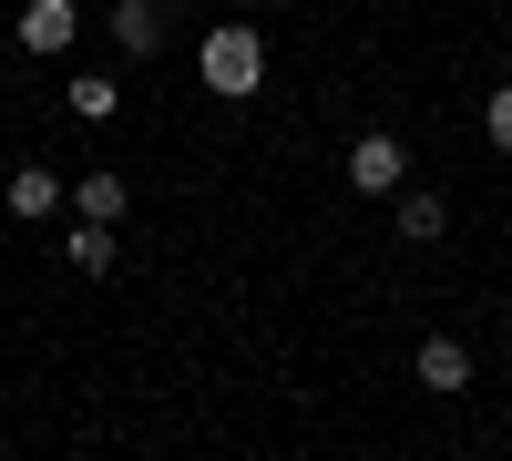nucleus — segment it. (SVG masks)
Listing matches in <instances>:
<instances>
[{
  "mask_svg": "<svg viewBox=\"0 0 512 461\" xmlns=\"http://www.w3.org/2000/svg\"><path fill=\"white\" fill-rule=\"evenodd\" d=\"M195 82L216 103H246L256 82H267V41H256L246 21H226V31H205V52H195Z\"/></svg>",
  "mask_w": 512,
  "mask_h": 461,
  "instance_id": "1",
  "label": "nucleus"
},
{
  "mask_svg": "<svg viewBox=\"0 0 512 461\" xmlns=\"http://www.w3.org/2000/svg\"><path fill=\"white\" fill-rule=\"evenodd\" d=\"M349 185H359V195H400V185H410V144H400V134H359V144H349Z\"/></svg>",
  "mask_w": 512,
  "mask_h": 461,
  "instance_id": "2",
  "label": "nucleus"
},
{
  "mask_svg": "<svg viewBox=\"0 0 512 461\" xmlns=\"http://www.w3.org/2000/svg\"><path fill=\"white\" fill-rule=\"evenodd\" d=\"M72 41H82V0H21V52L62 62Z\"/></svg>",
  "mask_w": 512,
  "mask_h": 461,
  "instance_id": "3",
  "label": "nucleus"
},
{
  "mask_svg": "<svg viewBox=\"0 0 512 461\" xmlns=\"http://www.w3.org/2000/svg\"><path fill=\"white\" fill-rule=\"evenodd\" d=\"M410 369H420V390H441V400H451V390H472V339H420Z\"/></svg>",
  "mask_w": 512,
  "mask_h": 461,
  "instance_id": "4",
  "label": "nucleus"
},
{
  "mask_svg": "<svg viewBox=\"0 0 512 461\" xmlns=\"http://www.w3.org/2000/svg\"><path fill=\"white\" fill-rule=\"evenodd\" d=\"M113 41H123L134 62H154V52H164V0H113Z\"/></svg>",
  "mask_w": 512,
  "mask_h": 461,
  "instance_id": "5",
  "label": "nucleus"
},
{
  "mask_svg": "<svg viewBox=\"0 0 512 461\" xmlns=\"http://www.w3.org/2000/svg\"><path fill=\"white\" fill-rule=\"evenodd\" d=\"M0 205H11V216H31V226H41V216H62V175H52V164H21Z\"/></svg>",
  "mask_w": 512,
  "mask_h": 461,
  "instance_id": "6",
  "label": "nucleus"
},
{
  "mask_svg": "<svg viewBox=\"0 0 512 461\" xmlns=\"http://www.w3.org/2000/svg\"><path fill=\"white\" fill-rule=\"evenodd\" d=\"M72 205H82V226H123L134 185H123V175H82V185H72Z\"/></svg>",
  "mask_w": 512,
  "mask_h": 461,
  "instance_id": "7",
  "label": "nucleus"
},
{
  "mask_svg": "<svg viewBox=\"0 0 512 461\" xmlns=\"http://www.w3.org/2000/svg\"><path fill=\"white\" fill-rule=\"evenodd\" d=\"M62 103H72L82 123H113V103H123V82H113V72H72V82H62Z\"/></svg>",
  "mask_w": 512,
  "mask_h": 461,
  "instance_id": "8",
  "label": "nucleus"
},
{
  "mask_svg": "<svg viewBox=\"0 0 512 461\" xmlns=\"http://www.w3.org/2000/svg\"><path fill=\"white\" fill-rule=\"evenodd\" d=\"M62 267L72 277H113V226H72L62 236Z\"/></svg>",
  "mask_w": 512,
  "mask_h": 461,
  "instance_id": "9",
  "label": "nucleus"
},
{
  "mask_svg": "<svg viewBox=\"0 0 512 461\" xmlns=\"http://www.w3.org/2000/svg\"><path fill=\"white\" fill-rule=\"evenodd\" d=\"M400 236H410V246H441V236H451V205H441V195H400Z\"/></svg>",
  "mask_w": 512,
  "mask_h": 461,
  "instance_id": "10",
  "label": "nucleus"
},
{
  "mask_svg": "<svg viewBox=\"0 0 512 461\" xmlns=\"http://www.w3.org/2000/svg\"><path fill=\"white\" fill-rule=\"evenodd\" d=\"M482 134H492V144H502V154H512V82H502V93H492V103H482Z\"/></svg>",
  "mask_w": 512,
  "mask_h": 461,
  "instance_id": "11",
  "label": "nucleus"
}]
</instances>
